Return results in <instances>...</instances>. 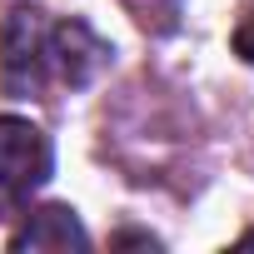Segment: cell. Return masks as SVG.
<instances>
[{"label":"cell","instance_id":"1","mask_svg":"<svg viewBox=\"0 0 254 254\" xmlns=\"http://www.w3.org/2000/svg\"><path fill=\"white\" fill-rule=\"evenodd\" d=\"M110 60V45L85 20H55L45 10H10L0 25V90L10 100H55L90 85Z\"/></svg>","mask_w":254,"mask_h":254},{"label":"cell","instance_id":"2","mask_svg":"<svg viewBox=\"0 0 254 254\" xmlns=\"http://www.w3.org/2000/svg\"><path fill=\"white\" fill-rule=\"evenodd\" d=\"M55 150L30 120L0 115V194H30L50 180Z\"/></svg>","mask_w":254,"mask_h":254},{"label":"cell","instance_id":"3","mask_svg":"<svg viewBox=\"0 0 254 254\" xmlns=\"http://www.w3.org/2000/svg\"><path fill=\"white\" fill-rule=\"evenodd\" d=\"M85 244H90V234L80 229L75 209H65V204L35 209V214L10 234V249H85Z\"/></svg>","mask_w":254,"mask_h":254},{"label":"cell","instance_id":"4","mask_svg":"<svg viewBox=\"0 0 254 254\" xmlns=\"http://www.w3.org/2000/svg\"><path fill=\"white\" fill-rule=\"evenodd\" d=\"M234 55L254 65V0L244 5V15H239V25H234Z\"/></svg>","mask_w":254,"mask_h":254},{"label":"cell","instance_id":"5","mask_svg":"<svg viewBox=\"0 0 254 254\" xmlns=\"http://www.w3.org/2000/svg\"><path fill=\"white\" fill-rule=\"evenodd\" d=\"M115 244H145V249H155L150 234H115Z\"/></svg>","mask_w":254,"mask_h":254},{"label":"cell","instance_id":"6","mask_svg":"<svg viewBox=\"0 0 254 254\" xmlns=\"http://www.w3.org/2000/svg\"><path fill=\"white\" fill-rule=\"evenodd\" d=\"M239 244H254V229H249V234H244V239H239Z\"/></svg>","mask_w":254,"mask_h":254}]
</instances>
